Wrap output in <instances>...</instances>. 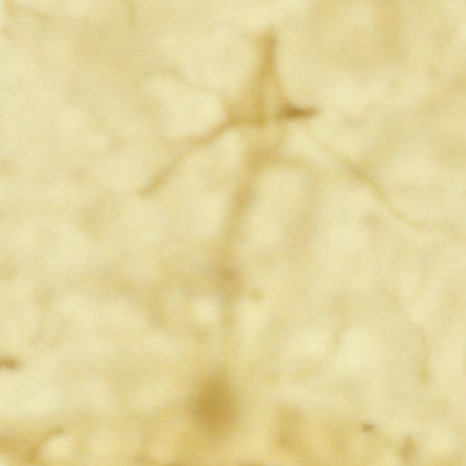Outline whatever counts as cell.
Masks as SVG:
<instances>
[{"label":"cell","instance_id":"6da1fadb","mask_svg":"<svg viewBox=\"0 0 466 466\" xmlns=\"http://www.w3.org/2000/svg\"><path fill=\"white\" fill-rule=\"evenodd\" d=\"M195 409L199 421L213 431L227 430L235 415L232 395L221 380L213 381L203 390Z\"/></svg>","mask_w":466,"mask_h":466}]
</instances>
